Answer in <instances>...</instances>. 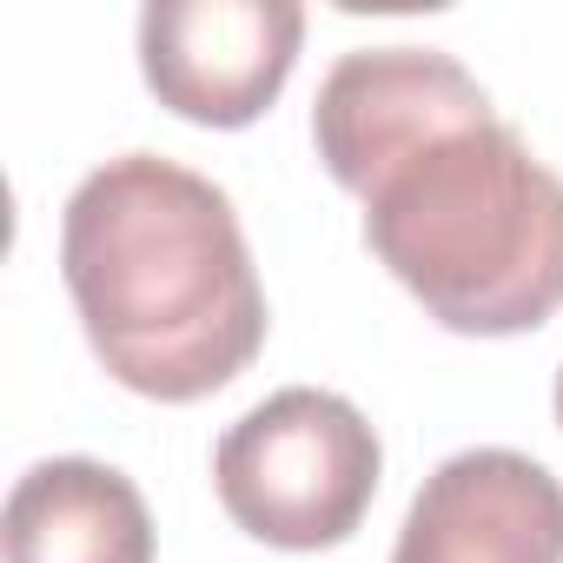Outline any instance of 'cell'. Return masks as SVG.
<instances>
[{
  "label": "cell",
  "mask_w": 563,
  "mask_h": 563,
  "mask_svg": "<svg viewBox=\"0 0 563 563\" xmlns=\"http://www.w3.org/2000/svg\"><path fill=\"white\" fill-rule=\"evenodd\" d=\"M8 563H153L140 484L100 457H47L8 490Z\"/></svg>",
  "instance_id": "52a82bcc"
},
{
  "label": "cell",
  "mask_w": 563,
  "mask_h": 563,
  "mask_svg": "<svg viewBox=\"0 0 563 563\" xmlns=\"http://www.w3.org/2000/svg\"><path fill=\"white\" fill-rule=\"evenodd\" d=\"M299 41V0H153L140 14V74L192 126H252L292 80Z\"/></svg>",
  "instance_id": "277c9868"
},
{
  "label": "cell",
  "mask_w": 563,
  "mask_h": 563,
  "mask_svg": "<svg viewBox=\"0 0 563 563\" xmlns=\"http://www.w3.org/2000/svg\"><path fill=\"white\" fill-rule=\"evenodd\" d=\"M490 120V93L438 47H358L339 54L319 100H312V140L325 173L345 192H372L405 153H418L438 133Z\"/></svg>",
  "instance_id": "5b68a950"
},
{
  "label": "cell",
  "mask_w": 563,
  "mask_h": 563,
  "mask_svg": "<svg viewBox=\"0 0 563 563\" xmlns=\"http://www.w3.org/2000/svg\"><path fill=\"white\" fill-rule=\"evenodd\" d=\"M385 444L365 411L319 385H286L252 405L212 451L225 517L272 550H332L378 497Z\"/></svg>",
  "instance_id": "3957f363"
},
{
  "label": "cell",
  "mask_w": 563,
  "mask_h": 563,
  "mask_svg": "<svg viewBox=\"0 0 563 563\" xmlns=\"http://www.w3.org/2000/svg\"><path fill=\"white\" fill-rule=\"evenodd\" d=\"M556 424H563V372H556Z\"/></svg>",
  "instance_id": "ba28073f"
},
{
  "label": "cell",
  "mask_w": 563,
  "mask_h": 563,
  "mask_svg": "<svg viewBox=\"0 0 563 563\" xmlns=\"http://www.w3.org/2000/svg\"><path fill=\"white\" fill-rule=\"evenodd\" d=\"M391 563H563V484L504 444L457 451L418 484Z\"/></svg>",
  "instance_id": "8992f818"
},
{
  "label": "cell",
  "mask_w": 563,
  "mask_h": 563,
  "mask_svg": "<svg viewBox=\"0 0 563 563\" xmlns=\"http://www.w3.org/2000/svg\"><path fill=\"white\" fill-rule=\"evenodd\" d=\"M60 272L93 358L140 398L192 405L265 345V286L239 212L179 159L93 166L60 212Z\"/></svg>",
  "instance_id": "6da1fadb"
},
{
  "label": "cell",
  "mask_w": 563,
  "mask_h": 563,
  "mask_svg": "<svg viewBox=\"0 0 563 563\" xmlns=\"http://www.w3.org/2000/svg\"><path fill=\"white\" fill-rule=\"evenodd\" d=\"M365 245L444 332H537L563 306V179L490 113L365 192Z\"/></svg>",
  "instance_id": "7a4b0ae2"
}]
</instances>
